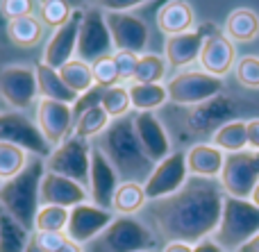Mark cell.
<instances>
[{
    "label": "cell",
    "instance_id": "50",
    "mask_svg": "<svg viewBox=\"0 0 259 252\" xmlns=\"http://www.w3.org/2000/svg\"><path fill=\"white\" fill-rule=\"evenodd\" d=\"M59 252H84V250H82V245L73 243V241H66V243L59 248Z\"/></svg>",
    "mask_w": 259,
    "mask_h": 252
},
{
    "label": "cell",
    "instance_id": "45",
    "mask_svg": "<svg viewBox=\"0 0 259 252\" xmlns=\"http://www.w3.org/2000/svg\"><path fill=\"white\" fill-rule=\"evenodd\" d=\"M98 3V9H103L105 14L112 12H130V9L139 7V5L148 3V0H96Z\"/></svg>",
    "mask_w": 259,
    "mask_h": 252
},
{
    "label": "cell",
    "instance_id": "2",
    "mask_svg": "<svg viewBox=\"0 0 259 252\" xmlns=\"http://www.w3.org/2000/svg\"><path fill=\"white\" fill-rule=\"evenodd\" d=\"M96 148L103 150V155L112 162V166L116 168L123 182L143 184L155 168V164L148 159V155L143 153L137 139L132 116L114 118L107 125V130L96 139Z\"/></svg>",
    "mask_w": 259,
    "mask_h": 252
},
{
    "label": "cell",
    "instance_id": "20",
    "mask_svg": "<svg viewBox=\"0 0 259 252\" xmlns=\"http://www.w3.org/2000/svg\"><path fill=\"white\" fill-rule=\"evenodd\" d=\"M200 62L202 71L209 73L214 77H223L232 71V66L237 64V50H234V43L228 39L225 34L216 32V34H209L202 43L200 50Z\"/></svg>",
    "mask_w": 259,
    "mask_h": 252
},
{
    "label": "cell",
    "instance_id": "47",
    "mask_svg": "<svg viewBox=\"0 0 259 252\" xmlns=\"http://www.w3.org/2000/svg\"><path fill=\"white\" fill-rule=\"evenodd\" d=\"M193 252H225V250L221 248L214 239H202L200 243L193 245Z\"/></svg>",
    "mask_w": 259,
    "mask_h": 252
},
{
    "label": "cell",
    "instance_id": "8",
    "mask_svg": "<svg viewBox=\"0 0 259 252\" xmlns=\"http://www.w3.org/2000/svg\"><path fill=\"white\" fill-rule=\"evenodd\" d=\"M223 89V80L214 77L205 71H184L170 77L166 84L168 91V100L180 107H196L207 100L216 98Z\"/></svg>",
    "mask_w": 259,
    "mask_h": 252
},
{
    "label": "cell",
    "instance_id": "6",
    "mask_svg": "<svg viewBox=\"0 0 259 252\" xmlns=\"http://www.w3.org/2000/svg\"><path fill=\"white\" fill-rule=\"evenodd\" d=\"M91 148L89 141L71 134L64 143L53 148V153L46 157V171L55 175L68 177L77 184L89 189V168H91Z\"/></svg>",
    "mask_w": 259,
    "mask_h": 252
},
{
    "label": "cell",
    "instance_id": "18",
    "mask_svg": "<svg viewBox=\"0 0 259 252\" xmlns=\"http://www.w3.org/2000/svg\"><path fill=\"white\" fill-rule=\"evenodd\" d=\"M39 203L53 205V207L73 209L82 203H89V189L68 180V177L55 175V173L46 171L41 186H39Z\"/></svg>",
    "mask_w": 259,
    "mask_h": 252
},
{
    "label": "cell",
    "instance_id": "38",
    "mask_svg": "<svg viewBox=\"0 0 259 252\" xmlns=\"http://www.w3.org/2000/svg\"><path fill=\"white\" fill-rule=\"evenodd\" d=\"M71 14H73V7L68 3H64V0H48V3H41V7H39L41 23L53 27V30H57L64 23H68Z\"/></svg>",
    "mask_w": 259,
    "mask_h": 252
},
{
    "label": "cell",
    "instance_id": "9",
    "mask_svg": "<svg viewBox=\"0 0 259 252\" xmlns=\"http://www.w3.org/2000/svg\"><path fill=\"white\" fill-rule=\"evenodd\" d=\"M0 141L18 145L27 155H34V157H41V159H46L53 153V148H50L48 141L41 134L39 125L34 121H30L23 112L0 114Z\"/></svg>",
    "mask_w": 259,
    "mask_h": 252
},
{
    "label": "cell",
    "instance_id": "42",
    "mask_svg": "<svg viewBox=\"0 0 259 252\" xmlns=\"http://www.w3.org/2000/svg\"><path fill=\"white\" fill-rule=\"evenodd\" d=\"M103 93H105V89L96 84L94 89H89V91H84V93L77 95V100L73 103V121H75L77 116H82L84 112H89V109L100 107V103H103Z\"/></svg>",
    "mask_w": 259,
    "mask_h": 252
},
{
    "label": "cell",
    "instance_id": "7",
    "mask_svg": "<svg viewBox=\"0 0 259 252\" xmlns=\"http://www.w3.org/2000/svg\"><path fill=\"white\" fill-rule=\"evenodd\" d=\"M225 195L239 200H250L259 182V153L252 150H241L225 157L223 171L219 177Z\"/></svg>",
    "mask_w": 259,
    "mask_h": 252
},
{
    "label": "cell",
    "instance_id": "34",
    "mask_svg": "<svg viewBox=\"0 0 259 252\" xmlns=\"http://www.w3.org/2000/svg\"><path fill=\"white\" fill-rule=\"evenodd\" d=\"M27 162H30V155L23 148L7 143V141H0V182L16 177L27 166Z\"/></svg>",
    "mask_w": 259,
    "mask_h": 252
},
{
    "label": "cell",
    "instance_id": "23",
    "mask_svg": "<svg viewBox=\"0 0 259 252\" xmlns=\"http://www.w3.org/2000/svg\"><path fill=\"white\" fill-rule=\"evenodd\" d=\"M232 114H234V109L230 107V100L211 98L193 109L191 116H189V125H191L193 132H209V130L216 132L221 125L230 123Z\"/></svg>",
    "mask_w": 259,
    "mask_h": 252
},
{
    "label": "cell",
    "instance_id": "22",
    "mask_svg": "<svg viewBox=\"0 0 259 252\" xmlns=\"http://www.w3.org/2000/svg\"><path fill=\"white\" fill-rule=\"evenodd\" d=\"M225 164V155L214 143H196L187 153V168L191 177H205V180H216L221 177Z\"/></svg>",
    "mask_w": 259,
    "mask_h": 252
},
{
    "label": "cell",
    "instance_id": "10",
    "mask_svg": "<svg viewBox=\"0 0 259 252\" xmlns=\"http://www.w3.org/2000/svg\"><path fill=\"white\" fill-rule=\"evenodd\" d=\"M112 34L105 23V12L98 7L84 9L80 25V34H77V50L75 57L87 64H94L96 59L105 57V55H114Z\"/></svg>",
    "mask_w": 259,
    "mask_h": 252
},
{
    "label": "cell",
    "instance_id": "54",
    "mask_svg": "<svg viewBox=\"0 0 259 252\" xmlns=\"http://www.w3.org/2000/svg\"><path fill=\"white\" fill-rule=\"evenodd\" d=\"M0 184H3V182H0Z\"/></svg>",
    "mask_w": 259,
    "mask_h": 252
},
{
    "label": "cell",
    "instance_id": "40",
    "mask_svg": "<svg viewBox=\"0 0 259 252\" xmlns=\"http://www.w3.org/2000/svg\"><path fill=\"white\" fill-rule=\"evenodd\" d=\"M234 75L246 89H259V57H241L234 64Z\"/></svg>",
    "mask_w": 259,
    "mask_h": 252
},
{
    "label": "cell",
    "instance_id": "44",
    "mask_svg": "<svg viewBox=\"0 0 259 252\" xmlns=\"http://www.w3.org/2000/svg\"><path fill=\"white\" fill-rule=\"evenodd\" d=\"M34 239L44 252H59V248L68 241V236L66 232H34Z\"/></svg>",
    "mask_w": 259,
    "mask_h": 252
},
{
    "label": "cell",
    "instance_id": "17",
    "mask_svg": "<svg viewBox=\"0 0 259 252\" xmlns=\"http://www.w3.org/2000/svg\"><path fill=\"white\" fill-rule=\"evenodd\" d=\"M82 16L84 12L82 9H73L71 18L68 23H64L62 27L50 34L48 43L44 48V59L41 62L50 68H62L66 62H71L75 57V50H77V34H80V25H82Z\"/></svg>",
    "mask_w": 259,
    "mask_h": 252
},
{
    "label": "cell",
    "instance_id": "28",
    "mask_svg": "<svg viewBox=\"0 0 259 252\" xmlns=\"http://www.w3.org/2000/svg\"><path fill=\"white\" fill-rule=\"evenodd\" d=\"M146 191L139 182H121L112 200V212L118 216H132L146 205Z\"/></svg>",
    "mask_w": 259,
    "mask_h": 252
},
{
    "label": "cell",
    "instance_id": "37",
    "mask_svg": "<svg viewBox=\"0 0 259 252\" xmlns=\"http://www.w3.org/2000/svg\"><path fill=\"white\" fill-rule=\"evenodd\" d=\"M100 107L107 112V116L112 118V121H114V118L127 116V112L132 109L127 86H125V84H116V86H112V89H105Z\"/></svg>",
    "mask_w": 259,
    "mask_h": 252
},
{
    "label": "cell",
    "instance_id": "21",
    "mask_svg": "<svg viewBox=\"0 0 259 252\" xmlns=\"http://www.w3.org/2000/svg\"><path fill=\"white\" fill-rule=\"evenodd\" d=\"M205 39H207L205 27H200V30H189V32H184V34L166 36V43H164L166 64H170L173 68H184V66H189V64H193L200 57Z\"/></svg>",
    "mask_w": 259,
    "mask_h": 252
},
{
    "label": "cell",
    "instance_id": "24",
    "mask_svg": "<svg viewBox=\"0 0 259 252\" xmlns=\"http://www.w3.org/2000/svg\"><path fill=\"white\" fill-rule=\"evenodd\" d=\"M193 21V9L189 3L184 0H168L161 5V9L157 12V27L164 32L166 36H175V34H184L191 30Z\"/></svg>",
    "mask_w": 259,
    "mask_h": 252
},
{
    "label": "cell",
    "instance_id": "46",
    "mask_svg": "<svg viewBox=\"0 0 259 252\" xmlns=\"http://www.w3.org/2000/svg\"><path fill=\"white\" fill-rule=\"evenodd\" d=\"M246 134H248V148L252 153H259V118L246 121Z\"/></svg>",
    "mask_w": 259,
    "mask_h": 252
},
{
    "label": "cell",
    "instance_id": "41",
    "mask_svg": "<svg viewBox=\"0 0 259 252\" xmlns=\"http://www.w3.org/2000/svg\"><path fill=\"white\" fill-rule=\"evenodd\" d=\"M114 62H116V71H118V80H121V84L132 82L134 73H137L139 55L127 53V50H116V53H114Z\"/></svg>",
    "mask_w": 259,
    "mask_h": 252
},
{
    "label": "cell",
    "instance_id": "49",
    "mask_svg": "<svg viewBox=\"0 0 259 252\" xmlns=\"http://www.w3.org/2000/svg\"><path fill=\"white\" fill-rule=\"evenodd\" d=\"M237 252H259V232H257L255 236H252V239H248L246 243H243Z\"/></svg>",
    "mask_w": 259,
    "mask_h": 252
},
{
    "label": "cell",
    "instance_id": "29",
    "mask_svg": "<svg viewBox=\"0 0 259 252\" xmlns=\"http://www.w3.org/2000/svg\"><path fill=\"white\" fill-rule=\"evenodd\" d=\"M211 143L221 148L223 153H241L248 148V134H246V121H230L221 125L211 134Z\"/></svg>",
    "mask_w": 259,
    "mask_h": 252
},
{
    "label": "cell",
    "instance_id": "30",
    "mask_svg": "<svg viewBox=\"0 0 259 252\" xmlns=\"http://www.w3.org/2000/svg\"><path fill=\"white\" fill-rule=\"evenodd\" d=\"M32 232H27L18 221H14L0 207V252H23L30 241Z\"/></svg>",
    "mask_w": 259,
    "mask_h": 252
},
{
    "label": "cell",
    "instance_id": "16",
    "mask_svg": "<svg viewBox=\"0 0 259 252\" xmlns=\"http://www.w3.org/2000/svg\"><path fill=\"white\" fill-rule=\"evenodd\" d=\"M116 168L112 166L100 148H91V168H89V203L100 209H112V200L121 184Z\"/></svg>",
    "mask_w": 259,
    "mask_h": 252
},
{
    "label": "cell",
    "instance_id": "48",
    "mask_svg": "<svg viewBox=\"0 0 259 252\" xmlns=\"http://www.w3.org/2000/svg\"><path fill=\"white\" fill-rule=\"evenodd\" d=\"M161 252H193V245L182 243V241H168Z\"/></svg>",
    "mask_w": 259,
    "mask_h": 252
},
{
    "label": "cell",
    "instance_id": "15",
    "mask_svg": "<svg viewBox=\"0 0 259 252\" xmlns=\"http://www.w3.org/2000/svg\"><path fill=\"white\" fill-rule=\"evenodd\" d=\"M105 23L112 34L114 50H127V53H143L148 45V25L139 16L130 12H112L105 14Z\"/></svg>",
    "mask_w": 259,
    "mask_h": 252
},
{
    "label": "cell",
    "instance_id": "36",
    "mask_svg": "<svg viewBox=\"0 0 259 252\" xmlns=\"http://www.w3.org/2000/svg\"><path fill=\"white\" fill-rule=\"evenodd\" d=\"M68 209L41 205L34 218V232H66Z\"/></svg>",
    "mask_w": 259,
    "mask_h": 252
},
{
    "label": "cell",
    "instance_id": "33",
    "mask_svg": "<svg viewBox=\"0 0 259 252\" xmlns=\"http://www.w3.org/2000/svg\"><path fill=\"white\" fill-rule=\"evenodd\" d=\"M109 123H112V118L107 116V112H105L103 107H94V109H89V112H84L82 116L75 118V123H73V134L89 141L91 136L103 134V132L107 130Z\"/></svg>",
    "mask_w": 259,
    "mask_h": 252
},
{
    "label": "cell",
    "instance_id": "12",
    "mask_svg": "<svg viewBox=\"0 0 259 252\" xmlns=\"http://www.w3.org/2000/svg\"><path fill=\"white\" fill-rule=\"evenodd\" d=\"M189 177L187 168V153H170L164 162L155 164L152 173L148 175V180L143 182V191H146L148 200H161L173 195L175 191H180L184 186Z\"/></svg>",
    "mask_w": 259,
    "mask_h": 252
},
{
    "label": "cell",
    "instance_id": "53",
    "mask_svg": "<svg viewBox=\"0 0 259 252\" xmlns=\"http://www.w3.org/2000/svg\"><path fill=\"white\" fill-rule=\"evenodd\" d=\"M41 3H48V0H39V5H41ZM64 3H68V5H71V7H73V9H77L75 5L80 3V0H64Z\"/></svg>",
    "mask_w": 259,
    "mask_h": 252
},
{
    "label": "cell",
    "instance_id": "5",
    "mask_svg": "<svg viewBox=\"0 0 259 252\" xmlns=\"http://www.w3.org/2000/svg\"><path fill=\"white\" fill-rule=\"evenodd\" d=\"M155 248V236L141 221L118 216L87 243V252H148Z\"/></svg>",
    "mask_w": 259,
    "mask_h": 252
},
{
    "label": "cell",
    "instance_id": "3",
    "mask_svg": "<svg viewBox=\"0 0 259 252\" xmlns=\"http://www.w3.org/2000/svg\"><path fill=\"white\" fill-rule=\"evenodd\" d=\"M46 175V159L32 157L16 177L0 184V207L18 221L27 232H34V218L39 212V186Z\"/></svg>",
    "mask_w": 259,
    "mask_h": 252
},
{
    "label": "cell",
    "instance_id": "26",
    "mask_svg": "<svg viewBox=\"0 0 259 252\" xmlns=\"http://www.w3.org/2000/svg\"><path fill=\"white\" fill-rule=\"evenodd\" d=\"M259 34V16L257 12L248 7H239L225 21V36L230 41H239V43H246V41L257 39Z\"/></svg>",
    "mask_w": 259,
    "mask_h": 252
},
{
    "label": "cell",
    "instance_id": "19",
    "mask_svg": "<svg viewBox=\"0 0 259 252\" xmlns=\"http://www.w3.org/2000/svg\"><path fill=\"white\" fill-rule=\"evenodd\" d=\"M132 121H134L137 139L141 143L143 153L148 155V159L152 164L164 162L170 155V141H168L164 125H161V121L152 112H137L132 116Z\"/></svg>",
    "mask_w": 259,
    "mask_h": 252
},
{
    "label": "cell",
    "instance_id": "52",
    "mask_svg": "<svg viewBox=\"0 0 259 252\" xmlns=\"http://www.w3.org/2000/svg\"><path fill=\"white\" fill-rule=\"evenodd\" d=\"M250 203L255 205V207H259V182H257L255 191H252V195H250Z\"/></svg>",
    "mask_w": 259,
    "mask_h": 252
},
{
    "label": "cell",
    "instance_id": "35",
    "mask_svg": "<svg viewBox=\"0 0 259 252\" xmlns=\"http://www.w3.org/2000/svg\"><path fill=\"white\" fill-rule=\"evenodd\" d=\"M166 75V59L159 55H139V64H137V73L134 80L137 84H161Z\"/></svg>",
    "mask_w": 259,
    "mask_h": 252
},
{
    "label": "cell",
    "instance_id": "11",
    "mask_svg": "<svg viewBox=\"0 0 259 252\" xmlns=\"http://www.w3.org/2000/svg\"><path fill=\"white\" fill-rule=\"evenodd\" d=\"M0 98L14 112H25L27 107H32L39 98L34 66H23V64L5 66L0 71Z\"/></svg>",
    "mask_w": 259,
    "mask_h": 252
},
{
    "label": "cell",
    "instance_id": "31",
    "mask_svg": "<svg viewBox=\"0 0 259 252\" xmlns=\"http://www.w3.org/2000/svg\"><path fill=\"white\" fill-rule=\"evenodd\" d=\"M59 75H62L64 84L68 86L71 91H75L77 95L84 93V91L94 89V71H91V64L82 62V59L73 57L71 62H66L62 68H59Z\"/></svg>",
    "mask_w": 259,
    "mask_h": 252
},
{
    "label": "cell",
    "instance_id": "27",
    "mask_svg": "<svg viewBox=\"0 0 259 252\" xmlns=\"http://www.w3.org/2000/svg\"><path fill=\"white\" fill-rule=\"evenodd\" d=\"M127 91L134 112H155L161 105L168 103V91L164 84H137V82H132Z\"/></svg>",
    "mask_w": 259,
    "mask_h": 252
},
{
    "label": "cell",
    "instance_id": "1",
    "mask_svg": "<svg viewBox=\"0 0 259 252\" xmlns=\"http://www.w3.org/2000/svg\"><path fill=\"white\" fill-rule=\"evenodd\" d=\"M225 191L221 182L191 177L180 191L150 205L155 227L166 241L196 245L209 239L221 223Z\"/></svg>",
    "mask_w": 259,
    "mask_h": 252
},
{
    "label": "cell",
    "instance_id": "32",
    "mask_svg": "<svg viewBox=\"0 0 259 252\" xmlns=\"http://www.w3.org/2000/svg\"><path fill=\"white\" fill-rule=\"evenodd\" d=\"M7 34L16 45H34L44 36V23L34 14L23 18H14V21L7 23Z\"/></svg>",
    "mask_w": 259,
    "mask_h": 252
},
{
    "label": "cell",
    "instance_id": "25",
    "mask_svg": "<svg viewBox=\"0 0 259 252\" xmlns=\"http://www.w3.org/2000/svg\"><path fill=\"white\" fill-rule=\"evenodd\" d=\"M34 73H36V89H39L41 100H57V103H66V105H73L77 100V93L64 84L57 68H50L44 62H39L34 64Z\"/></svg>",
    "mask_w": 259,
    "mask_h": 252
},
{
    "label": "cell",
    "instance_id": "4",
    "mask_svg": "<svg viewBox=\"0 0 259 252\" xmlns=\"http://www.w3.org/2000/svg\"><path fill=\"white\" fill-rule=\"evenodd\" d=\"M257 232H259V207H255L250 200H239L225 195L221 223L214 232L216 243L225 252H237Z\"/></svg>",
    "mask_w": 259,
    "mask_h": 252
},
{
    "label": "cell",
    "instance_id": "51",
    "mask_svg": "<svg viewBox=\"0 0 259 252\" xmlns=\"http://www.w3.org/2000/svg\"><path fill=\"white\" fill-rule=\"evenodd\" d=\"M23 252H44L39 248V243H36V239H34V232H32V236H30V241H27V245H25V250Z\"/></svg>",
    "mask_w": 259,
    "mask_h": 252
},
{
    "label": "cell",
    "instance_id": "13",
    "mask_svg": "<svg viewBox=\"0 0 259 252\" xmlns=\"http://www.w3.org/2000/svg\"><path fill=\"white\" fill-rule=\"evenodd\" d=\"M112 221H114L112 209H100V207H96L94 203H82V205H77V207L68 209L66 236L73 243L87 245Z\"/></svg>",
    "mask_w": 259,
    "mask_h": 252
},
{
    "label": "cell",
    "instance_id": "14",
    "mask_svg": "<svg viewBox=\"0 0 259 252\" xmlns=\"http://www.w3.org/2000/svg\"><path fill=\"white\" fill-rule=\"evenodd\" d=\"M73 123H75L73 121V105L57 103V100L36 103V125L50 148H57L73 134Z\"/></svg>",
    "mask_w": 259,
    "mask_h": 252
},
{
    "label": "cell",
    "instance_id": "39",
    "mask_svg": "<svg viewBox=\"0 0 259 252\" xmlns=\"http://www.w3.org/2000/svg\"><path fill=\"white\" fill-rule=\"evenodd\" d=\"M91 71H94V82L98 86H103V89H112V86L121 84L114 55H105V57L96 59V62L91 64Z\"/></svg>",
    "mask_w": 259,
    "mask_h": 252
},
{
    "label": "cell",
    "instance_id": "43",
    "mask_svg": "<svg viewBox=\"0 0 259 252\" xmlns=\"http://www.w3.org/2000/svg\"><path fill=\"white\" fill-rule=\"evenodd\" d=\"M0 12L7 21L34 14V0H0Z\"/></svg>",
    "mask_w": 259,
    "mask_h": 252
}]
</instances>
